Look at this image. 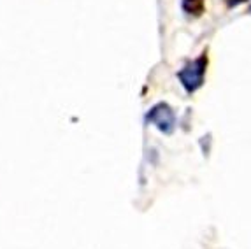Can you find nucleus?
<instances>
[{"instance_id": "f257e3e1", "label": "nucleus", "mask_w": 251, "mask_h": 249, "mask_svg": "<svg viewBox=\"0 0 251 249\" xmlns=\"http://www.w3.org/2000/svg\"><path fill=\"white\" fill-rule=\"evenodd\" d=\"M207 63H209V58H207V53L204 51L201 56H197L195 60L186 63L177 72V79H179L183 88L188 93H195L197 90L202 88L205 79V72H207Z\"/></svg>"}, {"instance_id": "7ed1b4c3", "label": "nucleus", "mask_w": 251, "mask_h": 249, "mask_svg": "<svg viewBox=\"0 0 251 249\" xmlns=\"http://www.w3.org/2000/svg\"><path fill=\"white\" fill-rule=\"evenodd\" d=\"M181 9L186 16L201 18L205 13V0H181Z\"/></svg>"}, {"instance_id": "f03ea898", "label": "nucleus", "mask_w": 251, "mask_h": 249, "mask_svg": "<svg viewBox=\"0 0 251 249\" xmlns=\"http://www.w3.org/2000/svg\"><path fill=\"white\" fill-rule=\"evenodd\" d=\"M146 123L155 124L162 133L171 135L176 128V114H174L171 105L160 102L150 109V112L146 114Z\"/></svg>"}, {"instance_id": "20e7f679", "label": "nucleus", "mask_w": 251, "mask_h": 249, "mask_svg": "<svg viewBox=\"0 0 251 249\" xmlns=\"http://www.w3.org/2000/svg\"><path fill=\"white\" fill-rule=\"evenodd\" d=\"M246 2H250V0H223V4L226 5L228 9H234V7H239V5L246 4Z\"/></svg>"}]
</instances>
